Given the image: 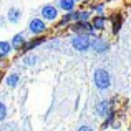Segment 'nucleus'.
Here are the masks:
<instances>
[{
    "label": "nucleus",
    "instance_id": "9",
    "mask_svg": "<svg viewBox=\"0 0 131 131\" xmlns=\"http://www.w3.org/2000/svg\"><path fill=\"white\" fill-rule=\"evenodd\" d=\"M78 20H80V12H68L67 15H65L60 22H58V25H60V27H65V25H68L70 22H78Z\"/></svg>",
    "mask_w": 131,
    "mask_h": 131
},
{
    "label": "nucleus",
    "instance_id": "6",
    "mask_svg": "<svg viewBox=\"0 0 131 131\" xmlns=\"http://www.w3.org/2000/svg\"><path fill=\"white\" fill-rule=\"evenodd\" d=\"M91 48L96 53H105V51H108L110 43L103 38H95V40H91Z\"/></svg>",
    "mask_w": 131,
    "mask_h": 131
},
{
    "label": "nucleus",
    "instance_id": "1",
    "mask_svg": "<svg viewBox=\"0 0 131 131\" xmlns=\"http://www.w3.org/2000/svg\"><path fill=\"white\" fill-rule=\"evenodd\" d=\"M93 81H95V86L98 90H108L111 86V77H110V73L106 70H103V68L95 70V73H93Z\"/></svg>",
    "mask_w": 131,
    "mask_h": 131
},
{
    "label": "nucleus",
    "instance_id": "5",
    "mask_svg": "<svg viewBox=\"0 0 131 131\" xmlns=\"http://www.w3.org/2000/svg\"><path fill=\"white\" fill-rule=\"evenodd\" d=\"M111 105H113L111 100H103V101H100L98 105L95 106L96 115H98V116H108L110 113L113 111V110H111Z\"/></svg>",
    "mask_w": 131,
    "mask_h": 131
},
{
    "label": "nucleus",
    "instance_id": "22",
    "mask_svg": "<svg viewBox=\"0 0 131 131\" xmlns=\"http://www.w3.org/2000/svg\"><path fill=\"white\" fill-rule=\"evenodd\" d=\"M78 131H93L91 126H81V128H78Z\"/></svg>",
    "mask_w": 131,
    "mask_h": 131
},
{
    "label": "nucleus",
    "instance_id": "18",
    "mask_svg": "<svg viewBox=\"0 0 131 131\" xmlns=\"http://www.w3.org/2000/svg\"><path fill=\"white\" fill-rule=\"evenodd\" d=\"M113 119H115V113H110L108 116H106V121L103 123V128H108V126H111V123H113Z\"/></svg>",
    "mask_w": 131,
    "mask_h": 131
},
{
    "label": "nucleus",
    "instance_id": "13",
    "mask_svg": "<svg viewBox=\"0 0 131 131\" xmlns=\"http://www.w3.org/2000/svg\"><path fill=\"white\" fill-rule=\"evenodd\" d=\"M93 28L95 30H103L105 28V25H106V18L103 15H98V17H95V18H93Z\"/></svg>",
    "mask_w": 131,
    "mask_h": 131
},
{
    "label": "nucleus",
    "instance_id": "10",
    "mask_svg": "<svg viewBox=\"0 0 131 131\" xmlns=\"http://www.w3.org/2000/svg\"><path fill=\"white\" fill-rule=\"evenodd\" d=\"M10 43H12V47L15 48V50H22V48L25 47L27 42H25V37H23L22 33H17V35L12 38V42H10Z\"/></svg>",
    "mask_w": 131,
    "mask_h": 131
},
{
    "label": "nucleus",
    "instance_id": "4",
    "mask_svg": "<svg viewBox=\"0 0 131 131\" xmlns=\"http://www.w3.org/2000/svg\"><path fill=\"white\" fill-rule=\"evenodd\" d=\"M45 28H47V23H45L42 18H32L30 23H28V30H30V33H33V35L43 33Z\"/></svg>",
    "mask_w": 131,
    "mask_h": 131
},
{
    "label": "nucleus",
    "instance_id": "24",
    "mask_svg": "<svg viewBox=\"0 0 131 131\" xmlns=\"http://www.w3.org/2000/svg\"><path fill=\"white\" fill-rule=\"evenodd\" d=\"M75 2H81V0H75Z\"/></svg>",
    "mask_w": 131,
    "mask_h": 131
},
{
    "label": "nucleus",
    "instance_id": "2",
    "mask_svg": "<svg viewBox=\"0 0 131 131\" xmlns=\"http://www.w3.org/2000/svg\"><path fill=\"white\" fill-rule=\"evenodd\" d=\"M71 47L77 51H86L91 48V40L90 35H77L71 38Z\"/></svg>",
    "mask_w": 131,
    "mask_h": 131
},
{
    "label": "nucleus",
    "instance_id": "17",
    "mask_svg": "<svg viewBox=\"0 0 131 131\" xmlns=\"http://www.w3.org/2000/svg\"><path fill=\"white\" fill-rule=\"evenodd\" d=\"M37 60H38V58H37L35 55H27V57L23 58V63H25L27 67H32V65L37 63Z\"/></svg>",
    "mask_w": 131,
    "mask_h": 131
},
{
    "label": "nucleus",
    "instance_id": "14",
    "mask_svg": "<svg viewBox=\"0 0 131 131\" xmlns=\"http://www.w3.org/2000/svg\"><path fill=\"white\" fill-rule=\"evenodd\" d=\"M58 7L65 12H73L75 8V0H60L58 2Z\"/></svg>",
    "mask_w": 131,
    "mask_h": 131
},
{
    "label": "nucleus",
    "instance_id": "20",
    "mask_svg": "<svg viewBox=\"0 0 131 131\" xmlns=\"http://www.w3.org/2000/svg\"><path fill=\"white\" fill-rule=\"evenodd\" d=\"M93 12L103 15V12H105V5H103V3H96V5H93Z\"/></svg>",
    "mask_w": 131,
    "mask_h": 131
},
{
    "label": "nucleus",
    "instance_id": "16",
    "mask_svg": "<svg viewBox=\"0 0 131 131\" xmlns=\"http://www.w3.org/2000/svg\"><path fill=\"white\" fill-rule=\"evenodd\" d=\"M18 80H20L18 73H12L8 78H7V86L8 88H15L17 85H18Z\"/></svg>",
    "mask_w": 131,
    "mask_h": 131
},
{
    "label": "nucleus",
    "instance_id": "23",
    "mask_svg": "<svg viewBox=\"0 0 131 131\" xmlns=\"http://www.w3.org/2000/svg\"><path fill=\"white\" fill-rule=\"evenodd\" d=\"M3 20H5V18H2V17H0V25H2V27L5 25V22H3Z\"/></svg>",
    "mask_w": 131,
    "mask_h": 131
},
{
    "label": "nucleus",
    "instance_id": "3",
    "mask_svg": "<svg viewBox=\"0 0 131 131\" xmlns=\"http://www.w3.org/2000/svg\"><path fill=\"white\" fill-rule=\"evenodd\" d=\"M75 33L78 35H93V23H88V22H83V20H78L75 22V25L71 27Z\"/></svg>",
    "mask_w": 131,
    "mask_h": 131
},
{
    "label": "nucleus",
    "instance_id": "19",
    "mask_svg": "<svg viewBox=\"0 0 131 131\" xmlns=\"http://www.w3.org/2000/svg\"><path fill=\"white\" fill-rule=\"evenodd\" d=\"M5 118H7V106L0 101V121H3Z\"/></svg>",
    "mask_w": 131,
    "mask_h": 131
},
{
    "label": "nucleus",
    "instance_id": "12",
    "mask_svg": "<svg viewBox=\"0 0 131 131\" xmlns=\"http://www.w3.org/2000/svg\"><path fill=\"white\" fill-rule=\"evenodd\" d=\"M43 42H45V38H43V37H42V38H40V37H37V38H33V40H30V42H27V43H25V47H23L22 50H25V51L33 50V48L40 47V45H42Z\"/></svg>",
    "mask_w": 131,
    "mask_h": 131
},
{
    "label": "nucleus",
    "instance_id": "15",
    "mask_svg": "<svg viewBox=\"0 0 131 131\" xmlns=\"http://www.w3.org/2000/svg\"><path fill=\"white\" fill-rule=\"evenodd\" d=\"M12 43H8V42H0V58H3V57H7V55L12 51Z\"/></svg>",
    "mask_w": 131,
    "mask_h": 131
},
{
    "label": "nucleus",
    "instance_id": "21",
    "mask_svg": "<svg viewBox=\"0 0 131 131\" xmlns=\"http://www.w3.org/2000/svg\"><path fill=\"white\" fill-rule=\"evenodd\" d=\"M90 15H91L90 12H80V20H83V22H88Z\"/></svg>",
    "mask_w": 131,
    "mask_h": 131
},
{
    "label": "nucleus",
    "instance_id": "7",
    "mask_svg": "<svg viewBox=\"0 0 131 131\" xmlns=\"http://www.w3.org/2000/svg\"><path fill=\"white\" fill-rule=\"evenodd\" d=\"M42 17L45 20H57L58 17V10L53 5H43L42 7Z\"/></svg>",
    "mask_w": 131,
    "mask_h": 131
},
{
    "label": "nucleus",
    "instance_id": "8",
    "mask_svg": "<svg viewBox=\"0 0 131 131\" xmlns=\"http://www.w3.org/2000/svg\"><path fill=\"white\" fill-rule=\"evenodd\" d=\"M20 18H22V10L17 8V7H12V8L8 10V13H7V20H8L10 23H18Z\"/></svg>",
    "mask_w": 131,
    "mask_h": 131
},
{
    "label": "nucleus",
    "instance_id": "11",
    "mask_svg": "<svg viewBox=\"0 0 131 131\" xmlns=\"http://www.w3.org/2000/svg\"><path fill=\"white\" fill-rule=\"evenodd\" d=\"M111 23H113V33H118L119 32V28H121V25H123V15L121 13H116V15H113L111 17Z\"/></svg>",
    "mask_w": 131,
    "mask_h": 131
}]
</instances>
